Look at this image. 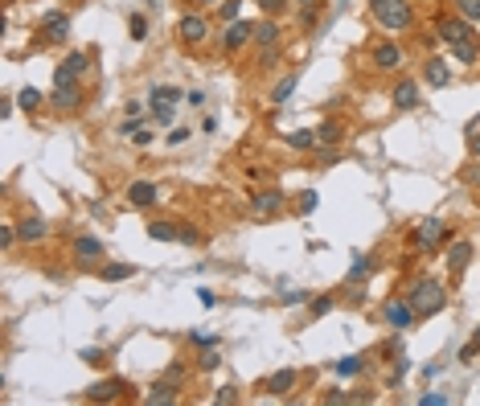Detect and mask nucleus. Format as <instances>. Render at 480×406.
Returning <instances> with one entry per match:
<instances>
[{
    "instance_id": "f257e3e1",
    "label": "nucleus",
    "mask_w": 480,
    "mask_h": 406,
    "mask_svg": "<svg viewBox=\"0 0 480 406\" xmlns=\"http://www.w3.org/2000/svg\"><path fill=\"white\" fill-rule=\"evenodd\" d=\"M370 12H374V21H378L382 29H390V33H403V29H411V21H415V12H411L407 0H370Z\"/></svg>"
},
{
    "instance_id": "f03ea898",
    "label": "nucleus",
    "mask_w": 480,
    "mask_h": 406,
    "mask_svg": "<svg viewBox=\"0 0 480 406\" xmlns=\"http://www.w3.org/2000/svg\"><path fill=\"white\" fill-rule=\"evenodd\" d=\"M411 308L419 312V316H435V312H444V304H448V292L435 283V279H419L415 288H411Z\"/></svg>"
},
{
    "instance_id": "7ed1b4c3",
    "label": "nucleus",
    "mask_w": 480,
    "mask_h": 406,
    "mask_svg": "<svg viewBox=\"0 0 480 406\" xmlns=\"http://www.w3.org/2000/svg\"><path fill=\"white\" fill-rule=\"evenodd\" d=\"M382 316H386V325H390L394 333H407V329H411V325L419 320V312L411 308V300H386Z\"/></svg>"
},
{
    "instance_id": "20e7f679",
    "label": "nucleus",
    "mask_w": 480,
    "mask_h": 406,
    "mask_svg": "<svg viewBox=\"0 0 480 406\" xmlns=\"http://www.w3.org/2000/svg\"><path fill=\"white\" fill-rule=\"evenodd\" d=\"M177 33H181V41H185V45H201V41H205V33H210V21H205L201 12H185V16H181V25H177Z\"/></svg>"
},
{
    "instance_id": "39448f33",
    "label": "nucleus",
    "mask_w": 480,
    "mask_h": 406,
    "mask_svg": "<svg viewBox=\"0 0 480 406\" xmlns=\"http://www.w3.org/2000/svg\"><path fill=\"white\" fill-rule=\"evenodd\" d=\"M283 201H288V197H283L279 189H263V193L251 197V214H259V218H275V214L283 210Z\"/></svg>"
},
{
    "instance_id": "423d86ee",
    "label": "nucleus",
    "mask_w": 480,
    "mask_h": 406,
    "mask_svg": "<svg viewBox=\"0 0 480 406\" xmlns=\"http://www.w3.org/2000/svg\"><path fill=\"white\" fill-rule=\"evenodd\" d=\"M444 234H448V226H444L440 218H427V222L415 226V242H419L423 251H435V246L444 242Z\"/></svg>"
},
{
    "instance_id": "0eeeda50",
    "label": "nucleus",
    "mask_w": 480,
    "mask_h": 406,
    "mask_svg": "<svg viewBox=\"0 0 480 406\" xmlns=\"http://www.w3.org/2000/svg\"><path fill=\"white\" fill-rule=\"evenodd\" d=\"M296 386H300V370H292V366H288V370H275V374L263 382V390H267V394H275V398L292 394Z\"/></svg>"
},
{
    "instance_id": "6e6552de",
    "label": "nucleus",
    "mask_w": 480,
    "mask_h": 406,
    "mask_svg": "<svg viewBox=\"0 0 480 406\" xmlns=\"http://www.w3.org/2000/svg\"><path fill=\"white\" fill-rule=\"evenodd\" d=\"M74 263H82V267H90V263H103V242H99L94 234H82V238H74Z\"/></svg>"
},
{
    "instance_id": "1a4fd4ad",
    "label": "nucleus",
    "mask_w": 480,
    "mask_h": 406,
    "mask_svg": "<svg viewBox=\"0 0 480 406\" xmlns=\"http://www.w3.org/2000/svg\"><path fill=\"white\" fill-rule=\"evenodd\" d=\"M247 41H255V25H247V21H230V29H226V37H222V49L234 53V49H242Z\"/></svg>"
},
{
    "instance_id": "9d476101",
    "label": "nucleus",
    "mask_w": 480,
    "mask_h": 406,
    "mask_svg": "<svg viewBox=\"0 0 480 406\" xmlns=\"http://www.w3.org/2000/svg\"><path fill=\"white\" fill-rule=\"evenodd\" d=\"M156 197H160V185H156V181H131V185H127V201H131L136 210H148Z\"/></svg>"
},
{
    "instance_id": "9b49d317",
    "label": "nucleus",
    "mask_w": 480,
    "mask_h": 406,
    "mask_svg": "<svg viewBox=\"0 0 480 406\" xmlns=\"http://www.w3.org/2000/svg\"><path fill=\"white\" fill-rule=\"evenodd\" d=\"M480 58V41H477V29L472 33H464L460 41H452V62H460V66H472Z\"/></svg>"
},
{
    "instance_id": "f8f14e48",
    "label": "nucleus",
    "mask_w": 480,
    "mask_h": 406,
    "mask_svg": "<svg viewBox=\"0 0 480 406\" xmlns=\"http://www.w3.org/2000/svg\"><path fill=\"white\" fill-rule=\"evenodd\" d=\"M370 58H374V66H378V70H399V66H403V49H399L394 41H378Z\"/></svg>"
},
{
    "instance_id": "ddd939ff",
    "label": "nucleus",
    "mask_w": 480,
    "mask_h": 406,
    "mask_svg": "<svg viewBox=\"0 0 480 406\" xmlns=\"http://www.w3.org/2000/svg\"><path fill=\"white\" fill-rule=\"evenodd\" d=\"M390 103H394L399 111H411V107H419V82H415V78H403V82L390 90Z\"/></svg>"
},
{
    "instance_id": "4468645a",
    "label": "nucleus",
    "mask_w": 480,
    "mask_h": 406,
    "mask_svg": "<svg viewBox=\"0 0 480 406\" xmlns=\"http://www.w3.org/2000/svg\"><path fill=\"white\" fill-rule=\"evenodd\" d=\"M123 390H127L123 378H107V382H94V386L86 390V398H90V403H115Z\"/></svg>"
},
{
    "instance_id": "2eb2a0df",
    "label": "nucleus",
    "mask_w": 480,
    "mask_h": 406,
    "mask_svg": "<svg viewBox=\"0 0 480 406\" xmlns=\"http://www.w3.org/2000/svg\"><path fill=\"white\" fill-rule=\"evenodd\" d=\"M435 29H440V41H448V45H452V41H460L464 33H472L468 16H440V25H435Z\"/></svg>"
},
{
    "instance_id": "dca6fc26",
    "label": "nucleus",
    "mask_w": 480,
    "mask_h": 406,
    "mask_svg": "<svg viewBox=\"0 0 480 406\" xmlns=\"http://www.w3.org/2000/svg\"><path fill=\"white\" fill-rule=\"evenodd\" d=\"M16 234H21V242H41V238L49 234V226H45V218H37V214H25V218L16 222Z\"/></svg>"
},
{
    "instance_id": "f3484780",
    "label": "nucleus",
    "mask_w": 480,
    "mask_h": 406,
    "mask_svg": "<svg viewBox=\"0 0 480 406\" xmlns=\"http://www.w3.org/2000/svg\"><path fill=\"white\" fill-rule=\"evenodd\" d=\"M66 33H70V16L66 12H49L41 21V37L45 41H66Z\"/></svg>"
},
{
    "instance_id": "a211bd4d",
    "label": "nucleus",
    "mask_w": 480,
    "mask_h": 406,
    "mask_svg": "<svg viewBox=\"0 0 480 406\" xmlns=\"http://www.w3.org/2000/svg\"><path fill=\"white\" fill-rule=\"evenodd\" d=\"M468 259H472V246H468L464 238H456V242L448 246V271H452V275L460 279V271L468 267Z\"/></svg>"
},
{
    "instance_id": "6ab92c4d",
    "label": "nucleus",
    "mask_w": 480,
    "mask_h": 406,
    "mask_svg": "<svg viewBox=\"0 0 480 406\" xmlns=\"http://www.w3.org/2000/svg\"><path fill=\"white\" fill-rule=\"evenodd\" d=\"M423 78H427V86H448V82H452V66H448L444 58H431V62L423 66Z\"/></svg>"
},
{
    "instance_id": "aec40b11",
    "label": "nucleus",
    "mask_w": 480,
    "mask_h": 406,
    "mask_svg": "<svg viewBox=\"0 0 480 406\" xmlns=\"http://www.w3.org/2000/svg\"><path fill=\"white\" fill-rule=\"evenodd\" d=\"M53 103H58L62 111H74V107L82 103V90H78L74 82H53Z\"/></svg>"
},
{
    "instance_id": "412c9836",
    "label": "nucleus",
    "mask_w": 480,
    "mask_h": 406,
    "mask_svg": "<svg viewBox=\"0 0 480 406\" xmlns=\"http://www.w3.org/2000/svg\"><path fill=\"white\" fill-rule=\"evenodd\" d=\"M296 86H300V70H292V74H288V78H283L275 90H271V103H275V107H283V103L296 94Z\"/></svg>"
},
{
    "instance_id": "4be33fe9",
    "label": "nucleus",
    "mask_w": 480,
    "mask_h": 406,
    "mask_svg": "<svg viewBox=\"0 0 480 406\" xmlns=\"http://www.w3.org/2000/svg\"><path fill=\"white\" fill-rule=\"evenodd\" d=\"M275 41H279V25H275V21H259V25H255V45L267 49V45H275Z\"/></svg>"
},
{
    "instance_id": "5701e85b",
    "label": "nucleus",
    "mask_w": 480,
    "mask_h": 406,
    "mask_svg": "<svg viewBox=\"0 0 480 406\" xmlns=\"http://www.w3.org/2000/svg\"><path fill=\"white\" fill-rule=\"evenodd\" d=\"M99 275H103L107 283H119V279H131V275H136V267H131V263H103V267H99Z\"/></svg>"
},
{
    "instance_id": "b1692460",
    "label": "nucleus",
    "mask_w": 480,
    "mask_h": 406,
    "mask_svg": "<svg viewBox=\"0 0 480 406\" xmlns=\"http://www.w3.org/2000/svg\"><path fill=\"white\" fill-rule=\"evenodd\" d=\"M288 144H292V148H300V152H308V148H316V144H320V136H316V127H304V131H292V136H288Z\"/></svg>"
},
{
    "instance_id": "393cba45",
    "label": "nucleus",
    "mask_w": 480,
    "mask_h": 406,
    "mask_svg": "<svg viewBox=\"0 0 480 406\" xmlns=\"http://www.w3.org/2000/svg\"><path fill=\"white\" fill-rule=\"evenodd\" d=\"M148 238L152 242H177V222H152L148 226Z\"/></svg>"
},
{
    "instance_id": "a878e982",
    "label": "nucleus",
    "mask_w": 480,
    "mask_h": 406,
    "mask_svg": "<svg viewBox=\"0 0 480 406\" xmlns=\"http://www.w3.org/2000/svg\"><path fill=\"white\" fill-rule=\"evenodd\" d=\"M173 390H177V386L160 382V386H156V390H152V394H148L144 403H148V406H173V403H177V394H173Z\"/></svg>"
},
{
    "instance_id": "bb28decb",
    "label": "nucleus",
    "mask_w": 480,
    "mask_h": 406,
    "mask_svg": "<svg viewBox=\"0 0 480 406\" xmlns=\"http://www.w3.org/2000/svg\"><path fill=\"white\" fill-rule=\"evenodd\" d=\"M316 136H320V148H325V144H337L345 131H341V123H333V119H329V123H320V127H316Z\"/></svg>"
},
{
    "instance_id": "cd10ccee",
    "label": "nucleus",
    "mask_w": 480,
    "mask_h": 406,
    "mask_svg": "<svg viewBox=\"0 0 480 406\" xmlns=\"http://www.w3.org/2000/svg\"><path fill=\"white\" fill-rule=\"evenodd\" d=\"M362 370H366L362 357H341V361H337V374H341V378H353V374H362Z\"/></svg>"
},
{
    "instance_id": "c85d7f7f",
    "label": "nucleus",
    "mask_w": 480,
    "mask_h": 406,
    "mask_svg": "<svg viewBox=\"0 0 480 406\" xmlns=\"http://www.w3.org/2000/svg\"><path fill=\"white\" fill-rule=\"evenodd\" d=\"M366 275H370V255H357V263L349 267V275H345V279H349V283H357V279H366Z\"/></svg>"
},
{
    "instance_id": "c756f323",
    "label": "nucleus",
    "mask_w": 480,
    "mask_h": 406,
    "mask_svg": "<svg viewBox=\"0 0 480 406\" xmlns=\"http://www.w3.org/2000/svg\"><path fill=\"white\" fill-rule=\"evenodd\" d=\"M333 304H337L333 296H316V300H308V312H312V316H329Z\"/></svg>"
},
{
    "instance_id": "7c9ffc66",
    "label": "nucleus",
    "mask_w": 480,
    "mask_h": 406,
    "mask_svg": "<svg viewBox=\"0 0 480 406\" xmlns=\"http://www.w3.org/2000/svg\"><path fill=\"white\" fill-rule=\"evenodd\" d=\"M16 103H21L25 111H37V103H41V90H33V86H25V90L16 94Z\"/></svg>"
},
{
    "instance_id": "2f4dec72",
    "label": "nucleus",
    "mask_w": 480,
    "mask_h": 406,
    "mask_svg": "<svg viewBox=\"0 0 480 406\" xmlns=\"http://www.w3.org/2000/svg\"><path fill=\"white\" fill-rule=\"evenodd\" d=\"M173 107H177V103H160V99H152V115H156L164 127L173 123Z\"/></svg>"
},
{
    "instance_id": "473e14b6",
    "label": "nucleus",
    "mask_w": 480,
    "mask_h": 406,
    "mask_svg": "<svg viewBox=\"0 0 480 406\" xmlns=\"http://www.w3.org/2000/svg\"><path fill=\"white\" fill-rule=\"evenodd\" d=\"M62 70H66V74H74V78H78V74H82V70H86V53H70V58H66V66H62Z\"/></svg>"
},
{
    "instance_id": "72a5a7b5",
    "label": "nucleus",
    "mask_w": 480,
    "mask_h": 406,
    "mask_svg": "<svg viewBox=\"0 0 480 406\" xmlns=\"http://www.w3.org/2000/svg\"><path fill=\"white\" fill-rule=\"evenodd\" d=\"M152 99H160V103H181L185 94H181L177 86H156V90H152Z\"/></svg>"
},
{
    "instance_id": "f704fd0d",
    "label": "nucleus",
    "mask_w": 480,
    "mask_h": 406,
    "mask_svg": "<svg viewBox=\"0 0 480 406\" xmlns=\"http://www.w3.org/2000/svg\"><path fill=\"white\" fill-rule=\"evenodd\" d=\"M177 242H185V246H197V242H201V234H197L193 226H181V222H177Z\"/></svg>"
},
{
    "instance_id": "c9c22d12",
    "label": "nucleus",
    "mask_w": 480,
    "mask_h": 406,
    "mask_svg": "<svg viewBox=\"0 0 480 406\" xmlns=\"http://www.w3.org/2000/svg\"><path fill=\"white\" fill-rule=\"evenodd\" d=\"M16 238H21V234H16V226H0V251H4V255L16 246Z\"/></svg>"
},
{
    "instance_id": "e433bc0d",
    "label": "nucleus",
    "mask_w": 480,
    "mask_h": 406,
    "mask_svg": "<svg viewBox=\"0 0 480 406\" xmlns=\"http://www.w3.org/2000/svg\"><path fill=\"white\" fill-rule=\"evenodd\" d=\"M148 37V21H144V12H136L131 16V41H144Z\"/></svg>"
},
{
    "instance_id": "4c0bfd02",
    "label": "nucleus",
    "mask_w": 480,
    "mask_h": 406,
    "mask_svg": "<svg viewBox=\"0 0 480 406\" xmlns=\"http://www.w3.org/2000/svg\"><path fill=\"white\" fill-rule=\"evenodd\" d=\"M456 8H460L468 21H480V0H456Z\"/></svg>"
},
{
    "instance_id": "58836bf2",
    "label": "nucleus",
    "mask_w": 480,
    "mask_h": 406,
    "mask_svg": "<svg viewBox=\"0 0 480 406\" xmlns=\"http://www.w3.org/2000/svg\"><path fill=\"white\" fill-rule=\"evenodd\" d=\"M477 353H480V329H477V337H472V341H468V345L460 349V361H472Z\"/></svg>"
},
{
    "instance_id": "ea45409f",
    "label": "nucleus",
    "mask_w": 480,
    "mask_h": 406,
    "mask_svg": "<svg viewBox=\"0 0 480 406\" xmlns=\"http://www.w3.org/2000/svg\"><path fill=\"white\" fill-rule=\"evenodd\" d=\"M164 382H168V386H181V382H185V370H181V366H168V370H164Z\"/></svg>"
},
{
    "instance_id": "a19ab883",
    "label": "nucleus",
    "mask_w": 480,
    "mask_h": 406,
    "mask_svg": "<svg viewBox=\"0 0 480 406\" xmlns=\"http://www.w3.org/2000/svg\"><path fill=\"white\" fill-rule=\"evenodd\" d=\"M464 181H468L472 189H480V160H472V164L464 168Z\"/></svg>"
},
{
    "instance_id": "79ce46f5",
    "label": "nucleus",
    "mask_w": 480,
    "mask_h": 406,
    "mask_svg": "<svg viewBox=\"0 0 480 406\" xmlns=\"http://www.w3.org/2000/svg\"><path fill=\"white\" fill-rule=\"evenodd\" d=\"M325 403H329V406H341V403H353V394H345V390H329V394H325Z\"/></svg>"
},
{
    "instance_id": "37998d69",
    "label": "nucleus",
    "mask_w": 480,
    "mask_h": 406,
    "mask_svg": "<svg viewBox=\"0 0 480 406\" xmlns=\"http://www.w3.org/2000/svg\"><path fill=\"white\" fill-rule=\"evenodd\" d=\"M222 21H238V0H222Z\"/></svg>"
},
{
    "instance_id": "c03bdc74",
    "label": "nucleus",
    "mask_w": 480,
    "mask_h": 406,
    "mask_svg": "<svg viewBox=\"0 0 480 406\" xmlns=\"http://www.w3.org/2000/svg\"><path fill=\"white\" fill-rule=\"evenodd\" d=\"M259 62H263V66H271V62H279V45H267V49L259 53Z\"/></svg>"
},
{
    "instance_id": "a18cd8bd",
    "label": "nucleus",
    "mask_w": 480,
    "mask_h": 406,
    "mask_svg": "<svg viewBox=\"0 0 480 406\" xmlns=\"http://www.w3.org/2000/svg\"><path fill=\"white\" fill-rule=\"evenodd\" d=\"M312 210H316V193H312V189H308V193H304V197H300V214H312Z\"/></svg>"
},
{
    "instance_id": "49530a36",
    "label": "nucleus",
    "mask_w": 480,
    "mask_h": 406,
    "mask_svg": "<svg viewBox=\"0 0 480 406\" xmlns=\"http://www.w3.org/2000/svg\"><path fill=\"white\" fill-rule=\"evenodd\" d=\"M131 140L144 148V144H152V131H148V127H136V131H131Z\"/></svg>"
},
{
    "instance_id": "de8ad7c7",
    "label": "nucleus",
    "mask_w": 480,
    "mask_h": 406,
    "mask_svg": "<svg viewBox=\"0 0 480 406\" xmlns=\"http://www.w3.org/2000/svg\"><path fill=\"white\" fill-rule=\"evenodd\" d=\"M185 140H189V127H173L168 131V144H185Z\"/></svg>"
},
{
    "instance_id": "09e8293b",
    "label": "nucleus",
    "mask_w": 480,
    "mask_h": 406,
    "mask_svg": "<svg viewBox=\"0 0 480 406\" xmlns=\"http://www.w3.org/2000/svg\"><path fill=\"white\" fill-rule=\"evenodd\" d=\"M419 403H423V406H444V403H448V394H423Z\"/></svg>"
},
{
    "instance_id": "8fccbe9b",
    "label": "nucleus",
    "mask_w": 480,
    "mask_h": 406,
    "mask_svg": "<svg viewBox=\"0 0 480 406\" xmlns=\"http://www.w3.org/2000/svg\"><path fill=\"white\" fill-rule=\"evenodd\" d=\"M201 370H218V353H214V349L201 353Z\"/></svg>"
},
{
    "instance_id": "3c124183",
    "label": "nucleus",
    "mask_w": 480,
    "mask_h": 406,
    "mask_svg": "<svg viewBox=\"0 0 480 406\" xmlns=\"http://www.w3.org/2000/svg\"><path fill=\"white\" fill-rule=\"evenodd\" d=\"M214 403H238V394L226 386V390H218V394H214Z\"/></svg>"
},
{
    "instance_id": "603ef678",
    "label": "nucleus",
    "mask_w": 480,
    "mask_h": 406,
    "mask_svg": "<svg viewBox=\"0 0 480 406\" xmlns=\"http://www.w3.org/2000/svg\"><path fill=\"white\" fill-rule=\"evenodd\" d=\"M283 4H288V0H259V8H263V12H279Z\"/></svg>"
},
{
    "instance_id": "864d4df0",
    "label": "nucleus",
    "mask_w": 480,
    "mask_h": 406,
    "mask_svg": "<svg viewBox=\"0 0 480 406\" xmlns=\"http://www.w3.org/2000/svg\"><path fill=\"white\" fill-rule=\"evenodd\" d=\"M468 152H472V160H480V131L468 136Z\"/></svg>"
},
{
    "instance_id": "5fc2aeb1",
    "label": "nucleus",
    "mask_w": 480,
    "mask_h": 406,
    "mask_svg": "<svg viewBox=\"0 0 480 406\" xmlns=\"http://www.w3.org/2000/svg\"><path fill=\"white\" fill-rule=\"evenodd\" d=\"M185 103H189V107H201V103H205V94H201V90H189V94H185Z\"/></svg>"
},
{
    "instance_id": "6e6d98bb",
    "label": "nucleus",
    "mask_w": 480,
    "mask_h": 406,
    "mask_svg": "<svg viewBox=\"0 0 480 406\" xmlns=\"http://www.w3.org/2000/svg\"><path fill=\"white\" fill-rule=\"evenodd\" d=\"M304 300H308L304 292H283V304H304Z\"/></svg>"
},
{
    "instance_id": "4d7b16f0",
    "label": "nucleus",
    "mask_w": 480,
    "mask_h": 406,
    "mask_svg": "<svg viewBox=\"0 0 480 406\" xmlns=\"http://www.w3.org/2000/svg\"><path fill=\"white\" fill-rule=\"evenodd\" d=\"M300 4H316V0H300Z\"/></svg>"
},
{
    "instance_id": "13d9d810",
    "label": "nucleus",
    "mask_w": 480,
    "mask_h": 406,
    "mask_svg": "<svg viewBox=\"0 0 480 406\" xmlns=\"http://www.w3.org/2000/svg\"><path fill=\"white\" fill-rule=\"evenodd\" d=\"M197 4H214V0H197Z\"/></svg>"
}]
</instances>
